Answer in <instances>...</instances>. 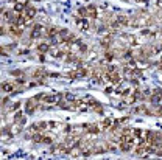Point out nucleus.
<instances>
[{
	"mask_svg": "<svg viewBox=\"0 0 162 160\" xmlns=\"http://www.w3.org/2000/svg\"><path fill=\"white\" fill-rule=\"evenodd\" d=\"M75 25L79 28V30H91V27H92V23H89V20L87 19H83V17H81V19H75Z\"/></svg>",
	"mask_w": 162,
	"mask_h": 160,
	"instance_id": "nucleus-1",
	"label": "nucleus"
},
{
	"mask_svg": "<svg viewBox=\"0 0 162 160\" xmlns=\"http://www.w3.org/2000/svg\"><path fill=\"white\" fill-rule=\"evenodd\" d=\"M37 103H39V101H36L34 98L28 100V101L25 103V110H27L28 113H33V112H34V110L39 107V106H37Z\"/></svg>",
	"mask_w": 162,
	"mask_h": 160,
	"instance_id": "nucleus-2",
	"label": "nucleus"
},
{
	"mask_svg": "<svg viewBox=\"0 0 162 160\" xmlns=\"http://www.w3.org/2000/svg\"><path fill=\"white\" fill-rule=\"evenodd\" d=\"M117 22L122 25V27H130V22H131V17L130 16H125V14H117L115 16Z\"/></svg>",
	"mask_w": 162,
	"mask_h": 160,
	"instance_id": "nucleus-3",
	"label": "nucleus"
},
{
	"mask_svg": "<svg viewBox=\"0 0 162 160\" xmlns=\"http://www.w3.org/2000/svg\"><path fill=\"white\" fill-rule=\"evenodd\" d=\"M16 87H19V84L14 81V83H10V81H5L3 84H2V90L3 92H16L14 89Z\"/></svg>",
	"mask_w": 162,
	"mask_h": 160,
	"instance_id": "nucleus-4",
	"label": "nucleus"
},
{
	"mask_svg": "<svg viewBox=\"0 0 162 160\" xmlns=\"http://www.w3.org/2000/svg\"><path fill=\"white\" fill-rule=\"evenodd\" d=\"M120 81H122V75L117 70L112 72V73H109V83H112V86H117Z\"/></svg>",
	"mask_w": 162,
	"mask_h": 160,
	"instance_id": "nucleus-5",
	"label": "nucleus"
},
{
	"mask_svg": "<svg viewBox=\"0 0 162 160\" xmlns=\"http://www.w3.org/2000/svg\"><path fill=\"white\" fill-rule=\"evenodd\" d=\"M133 146H134V145H131V143H128V142H123V140L118 143V149H120L122 152H130V151L133 149Z\"/></svg>",
	"mask_w": 162,
	"mask_h": 160,
	"instance_id": "nucleus-6",
	"label": "nucleus"
},
{
	"mask_svg": "<svg viewBox=\"0 0 162 160\" xmlns=\"http://www.w3.org/2000/svg\"><path fill=\"white\" fill-rule=\"evenodd\" d=\"M112 125H114L112 118H106L104 121H103L101 125H98V126H100V131H109V129L112 128Z\"/></svg>",
	"mask_w": 162,
	"mask_h": 160,
	"instance_id": "nucleus-7",
	"label": "nucleus"
},
{
	"mask_svg": "<svg viewBox=\"0 0 162 160\" xmlns=\"http://www.w3.org/2000/svg\"><path fill=\"white\" fill-rule=\"evenodd\" d=\"M123 41H125V42H126L130 47H134V45H137V39H136V36H133V34H126Z\"/></svg>",
	"mask_w": 162,
	"mask_h": 160,
	"instance_id": "nucleus-8",
	"label": "nucleus"
},
{
	"mask_svg": "<svg viewBox=\"0 0 162 160\" xmlns=\"http://www.w3.org/2000/svg\"><path fill=\"white\" fill-rule=\"evenodd\" d=\"M86 10H87V19H97L98 14H97V8L94 5H89Z\"/></svg>",
	"mask_w": 162,
	"mask_h": 160,
	"instance_id": "nucleus-9",
	"label": "nucleus"
},
{
	"mask_svg": "<svg viewBox=\"0 0 162 160\" xmlns=\"http://www.w3.org/2000/svg\"><path fill=\"white\" fill-rule=\"evenodd\" d=\"M23 14H25L27 17H30V19H34V17H36V14H37V11H36V8H33V6H28V5H27V10L23 11Z\"/></svg>",
	"mask_w": 162,
	"mask_h": 160,
	"instance_id": "nucleus-10",
	"label": "nucleus"
},
{
	"mask_svg": "<svg viewBox=\"0 0 162 160\" xmlns=\"http://www.w3.org/2000/svg\"><path fill=\"white\" fill-rule=\"evenodd\" d=\"M45 76H49L47 72H44V70H34V78L39 79V83H44V78Z\"/></svg>",
	"mask_w": 162,
	"mask_h": 160,
	"instance_id": "nucleus-11",
	"label": "nucleus"
},
{
	"mask_svg": "<svg viewBox=\"0 0 162 160\" xmlns=\"http://www.w3.org/2000/svg\"><path fill=\"white\" fill-rule=\"evenodd\" d=\"M13 8H14V11H16V13H23V11L27 10V3H22V2H16Z\"/></svg>",
	"mask_w": 162,
	"mask_h": 160,
	"instance_id": "nucleus-12",
	"label": "nucleus"
},
{
	"mask_svg": "<svg viewBox=\"0 0 162 160\" xmlns=\"http://www.w3.org/2000/svg\"><path fill=\"white\" fill-rule=\"evenodd\" d=\"M37 51L39 53H50V45L49 44H37Z\"/></svg>",
	"mask_w": 162,
	"mask_h": 160,
	"instance_id": "nucleus-13",
	"label": "nucleus"
},
{
	"mask_svg": "<svg viewBox=\"0 0 162 160\" xmlns=\"http://www.w3.org/2000/svg\"><path fill=\"white\" fill-rule=\"evenodd\" d=\"M33 142L34 143H42V138H44V135L40 134V132H33Z\"/></svg>",
	"mask_w": 162,
	"mask_h": 160,
	"instance_id": "nucleus-14",
	"label": "nucleus"
},
{
	"mask_svg": "<svg viewBox=\"0 0 162 160\" xmlns=\"http://www.w3.org/2000/svg\"><path fill=\"white\" fill-rule=\"evenodd\" d=\"M42 143H45V145H53V135H44Z\"/></svg>",
	"mask_w": 162,
	"mask_h": 160,
	"instance_id": "nucleus-15",
	"label": "nucleus"
},
{
	"mask_svg": "<svg viewBox=\"0 0 162 160\" xmlns=\"http://www.w3.org/2000/svg\"><path fill=\"white\" fill-rule=\"evenodd\" d=\"M160 96H162V95H157V93H154V95L151 96V101H153L154 104H157V103L160 101Z\"/></svg>",
	"mask_w": 162,
	"mask_h": 160,
	"instance_id": "nucleus-16",
	"label": "nucleus"
},
{
	"mask_svg": "<svg viewBox=\"0 0 162 160\" xmlns=\"http://www.w3.org/2000/svg\"><path fill=\"white\" fill-rule=\"evenodd\" d=\"M92 107H94V110H97V112H100V113L103 112V107H101V106H100L98 103H95V104H94Z\"/></svg>",
	"mask_w": 162,
	"mask_h": 160,
	"instance_id": "nucleus-17",
	"label": "nucleus"
},
{
	"mask_svg": "<svg viewBox=\"0 0 162 160\" xmlns=\"http://www.w3.org/2000/svg\"><path fill=\"white\" fill-rule=\"evenodd\" d=\"M19 107H20V103L17 101V103H14V106H11V110H17Z\"/></svg>",
	"mask_w": 162,
	"mask_h": 160,
	"instance_id": "nucleus-18",
	"label": "nucleus"
},
{
	"mask_svg": "<svg viewBox=\"0 0 162 160\" xmlns=\"http://www.w3.org/2000/svg\"><path fill=\"white\" fill-rule=\"evenodd\" d=\"M128 120H130L128 117H123V118H120V120H117V121H118V123H126V121H128Z\"/></svg>",
	"mask_w": 162,
	"mask_h": 160,
	"instance_id": "nucleus-19",
	"label": "nucleus"
},
{
	"mask_svg": "<svg viewBox=\"0 0 162 160\" xmlns=\"http://www.w3.org/2000/svg\"><path fill=\"white\" fill-rule=\"evenodd\" d=\"M112 90H114V89H112V87H108V89H106V93H111V92H112Z\"/></svg>",
	"mask_w": 162,
	"mask_h": 160,
	"instance_id": "nucleus-20",
	"label": "nucleus"
},
{
	"mask_svg": "<svg viewBox=\"0 0 162 160\" xmlns=\"http://www.w3.org/2000/svg\"><path fill=\"white\" fill-rule=\"evenodd\" d=\"M8 101H10V98H5V100H3V106H6V104H8Z\"/></svg>",
	"mask_w": 162,
	"mask_h": 160,
	"instance_id": "nucleus-21",
	"label": "nucleus"
},
{
	"mask_svg": "<svg viewBox=\"0 0 162 160\" xmlns=\"http://www.w3.org/2000/svg\"><path fill=\"white\" fill-rule=\"evenodd\" d=\"M159 64H162V53H160V58H159Z\"/></svg>",
	"mask_w": 162,
	"mask_h": 160,
	"instance_id": "nucleus-22",
	"label": "nucleus"
},
{
	"mask_svg": "<svg viewBox=\"0 0 162 160\" xmlns=\"http://www.w3.org/2000/svg\"><path fill=\"white\" fill-rule=\"evenodd\" d=\"M33 2H39V0H33Z\"/></svg>",
	"mask_w": 162,
	"mask_h": 160,
	"instance_id": "nucleus-23",
	"label": "nucleus"
}]
</instances>
